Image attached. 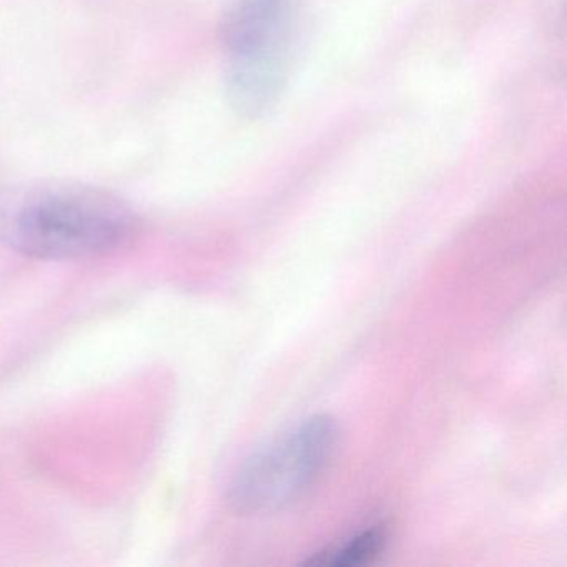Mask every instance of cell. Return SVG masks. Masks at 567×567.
Returning <instances> with one entry per match:
<instances>
[{"mask_svg":"<svg viewBox=\"0 0 567 567\" xmlns=\"http://www.w3.org/2000/svg\"><path fill=\"white\" fill-rule=\"evenodd\" d=\"M138 218L117 195L79 182H34L0 195V240L44 260H78L127 247Z\"/></svg>","mask_w":567,"mask_h":567,"instance_id":"obj_1","label":"cell"},{"mask_svg":"<svg viewBox=\"0 0 567 567\" xmlns=\"http://www.w3.org/2000/svg\"><path fill=\"white\" fill-rule=\"evenodd\" d=\"M303 0H231L221 24L231 109L264 117L284 95L297 55Z\"/></svg>","mask_w":567,"mask_h":567,"instance_id":"obj_2","label":"cell"},{"mask_svg":"<svg viewBox=\"0 0 567 567\" xmlns=\"http://www.w3.org/2000/svg\"><path fill=\"white\" fill-rule=\"evenodd\" d=\"M338 426L317 414L247 461L235 477L228 503L238 514H270L297 503L333 457Z\"/></svg>","mask_w":567,"mask_h":567,"instance_id":"obj_3","label":"cell"},{"mask_svg":"<svg viewBox=\"0 0 567 567\" xmlns=\"http://www.w3.org/2000/svg\"><path fill=\"white\" fill-rule=\"evenodd\" d=\"M388 540V527L384 524L373 526L370 529L347 540L340 547L317 554L310 564H333V566H357V564L370 563L373 557L383 550Z\"/></svg>","mask_w":567,"mask_h":567,"instance_id":"obj_4","label":"cell"}]
</instances>
